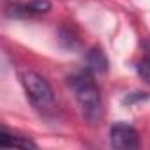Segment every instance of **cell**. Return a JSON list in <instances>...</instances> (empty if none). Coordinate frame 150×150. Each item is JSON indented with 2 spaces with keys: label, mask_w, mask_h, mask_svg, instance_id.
<instances>
[{
  "label": "cell",
  "mask_w": 150,
  "mask_h": 150,
  "mask_svg": "<svg viewBox=\"0 0 150 150\" xmlns=\"http://www.w3.org/2000/svg\"><path fill=\"white\" fill-rule=\"evenodd\" d=\"M69 85L74 92V97H76L83 118L92 125L99 124L104 117V104H103L101 90L92 80V76L85 72L76 74V76L69 78Z\"/></svg>",
  "instance_id": "obj_1"
},
{
  "label": "cell",
  "mask_w": 150,
  "mask_h": 150,
  "mask_svg": "<svg viewBox=\"0 0 150 150\" xmlns=\"http://www.w3.org/2000/svg\"><path fill=\"white\" fill-rule=\"evenodd\" d=\"M20 81L23 85L27 97L34 104V108H37L39 111H46L53 106L55 94H53L51 85L46 81V78H42L41 74L34 71H25L20 74Z\"/></svg>",
  "instance_id": "obj_2"
},
{
  "label": "cell",
  "mask_w": 150,
  "mask_h": 150,
  "mask_svg": "<svg viewBox=\"0 0 150 150\" xmlns=\"http://www.w3.org/2000/svg\"><path fill=\"white\" fill-rule=\"evenodd\" d=\"M110 143L113 148L118 150H134L139 148V138L138 132L132 125L118 122L115 125H111L110 129Z\"/></svg>",
  "instance_id": "obj_3"
},
{
  "label": "cell",
  "mask_w": 150,
  "mask_h": 150,
  "mask_svg": "<svg viewBox=\"0 0 150 150\" xmlns=\"http://www.w3.org/2000/svg\"><path fill=\"white\" fill-rule=\"evenodd\" d=\"M51 9L50 0H30V2H14L7 13L13 16H39Z\"/></svg>",
  "instance_id": "obj_4"
},
{
  "label": "cell",
  "mask_w": 150,
  "mask_h": 150,
  "mask_svg": "<svg viewBox=\"0 0 150 150\" xmlns=\"http://www.w3.org/2000/svg\"><path fill=\"white\" fill-rule=\"evenodd\" d=\"M87 69L94 74H103L108 71V58L103 51V48L94 46L88 53H87Z\"/></svg>",
  "instance_id": "obj_5"
},
{
  "label": "cell",
  "mask_w": 150,
  "mask_h": 150,
  "mask_svg": "<svg viewBox=\"0 0 150 150\" xmlns=\"http://www.w3.org/2000/svg\"><path fill=\"white\" fill-rule=\"evenodd\" d=\"M0 145L2 146H23V148H35L37 145L25 138V136H18V134H13L6 129H2V132H0Z\"/></svg>",
  "instance_id": "obj_6"
},
{
  "label": "cell",
  "mask_w": 150,
  "mask_h": 150,
  "mask_svg": "<svg viewBox=\"0 0 150 150\" xmlns=\"http://www.w3.org/2000/svg\"><path fill=\"white\" fill-rule=\"evenodd\" d=\"M136 71L143 81L150 83V42H145V57L138 62Z\"/></svg>",
  "instance_id": "obj_7"
}]
</instances>
